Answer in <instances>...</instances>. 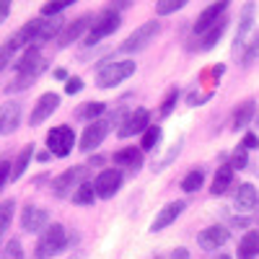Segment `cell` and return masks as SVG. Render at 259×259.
I'll use <instances>...</instances> for the list:
<instances>
[{"instance_id":"obj_1","label":"cell","mask_w":259,"mask_h":259,"mask_svg":"<svg viewBox=\"0 0 259 259\" xmlns=\"http://www.w3.org/2000/svg\"><path fill=\"white\" fill-rule=\"evenodd\" d=\"M68 244V233H65V226L60 223H52L45 233H41V239L36 244V259H50L55 254H60Z\"/></svg>"},{"instance_id":"obj_2","label":"cell","mask_w":259,"mask_h":259,"mask_svg":"<svg viewBox=\"0 0 259 259\" xmlns=\"http://www.w3.org/2000/svg\"><path fill=\"white\" fill-rule=\"evenodd\" d=\"M135 73V62L133 60H117V62H109L99 70V78H96V85L99 89H112V85L122 83L124 78H130Z\"/></svg>"},{"instance_id":"obj_3","label":"cell","mask_w":259,"mask_h":259,"mask_svg":"<svg viewBox=\"0 0 259 259\" xmlns=\"http://www.w3.org/2000/svg\"><path fill=\"white\" fill-rule=\"evenodd\" d=\"M119 29V13L112 11V8H106L101 16L94 18V24L89 29V36H85V45H96V41H101L104 36H109Z\"/></svg>"},{"instance_id":"obj_4","label":"cell","mask_w":259,"mask_h":259,"mask_svg":"<svg viewBox=\"0 0 259 259\" xmlns=\"http://www.w3.org/2000/svg\"><path fill=\"white\" fill-rule=\"evenodd\" d=\"M73 143H75V133H73V127L68 124H60L55 130H50L47 133V148H50V153L57 156V158H65L73 150Z\"/></svg>"},{"instance_id":"obj_5","label":"cell","mask_w":259,"mask_h":259,"mask_svg":"<svg viewBox=\"0 0 259 259\" xmlns=\"http://www.w3.org/2000/svg\"><path fill=\"white\" fill-rule=\"evenodd\" d=\"M161 31V24L158 21H148V24H143V26H138L133 34H130L127 39H124V45H122V50L124 52H140V50H145L150 41L156 39V34Z\"/></svg>"},{"instance_id":"obj_6","label":"cell","mask_w":259,"mask_h":259,"mask_svg":"<svg viewBox=\"0 0 259 259\" xmlns=\"http://www.w3.org/2000/svg\"><path fill=\"white\" fill-rule=\"evenodd\" d=\"M119 187H122V174H119L117 168H106V171H101V174L96 177V182H94L96 197H104V200L114 197V194L119 192Z\"/></svg>"},{"instance_id":"obj_7","label":"cell","mask_w":259,"mask_h":259,"mask_svg":"<svg viewBox=\"0 0 259 259\" xmlns=\"http://www.w3.org/2000/svg\"><path fill=\"white\" fill-rule=\"evenodd\" d=\"M89 174V166H75V168H68L65 174H60L55 182H52V187H55V194L57 197H65L73 187L78 189L80 184H83V177Z\"/></svg>"},{"instance_id":"obj_8","label":"cell","mask_w":259,"mask_h":259,"mask_svg":"<svg viewBox=\"0 0 259 259\" xmlns=\"http://www.w3.org/2000/svg\"><path fill=\"white\" fill-rule=\"evenodd\" d=\"M21 226H24L26 233H41L50 228V212L41 210L36 205H29L24 210V215H21Z\"/></svg>"},{"instance_id":"obj_9","label":"cell","mask_w":259,"mask_h":259,"mask_svg":"<svg viewBox=\"0 0 259 259\" xmlns=\"http://www.w3.org/2000/svg\"><path fill=\"white\" fill-rule=\"evenodd\" d=\"M226 8H228V3L226 0H221V3H212V6H207L200 16H197V21H194V34H202V31H207L210 26H215L218 21L223 18V13H226Z\"/></svg>"},{"instance_id":"obj_10","label":"cell","mask_w":259,"mask_h":259,"mask_svg":"<svg viewBox=\"0 0 259 259\" xmlns=\"http://www.w3.org/2000/svg\"><path fill=\"white\" fill-rule=\"evenodd\" d=\"M109 124H112V122H106V119H96V122H91L89 127H85L83 138H80V148H83V150H94V148H99L101 140L106 138V133H109Z\"/></svg>"},{"instance_id":"obj_11","label":"cell","mask_w":259,"mask_h":259,"mask_svg":"<svg viewBox=\"0 0 259 259\" xmlns=\"http://www.w3.org/2000/svg\"><path fill=\"white\" fill-rule=\"evenodd\" d=\"M91 24H94V16H89V13L80 16V18H75L73 24H70L68 29H65V31L60 34L57 45H60V47H68V45H73V41H78V39H80L85 31L91 29Z\"/></svg>"},{"instance_id":"obj_12","label":"cell","mask_w":259,"mask_h":259,"mask_svg":"<svg viewBox=\"0 0 259 259\" xmlns=\"http://www.w3.org/2000/svg\"><path fill=\"white\" fill-rule=\"evenodd\" d=\"M60 106V96L57 94H45L39 101H36V106H34V112H31V117H29V124L31 127H36V124H41L47 117H52V112Z\"/></svg>"},{"instance_id":"obj_13","label":"cell","mask_w":259,"mask_h":259,"mask_svg":"<svg viewBox=\"0 0 259 259\" xmlns=\"http://www.w3.org/2000/svg\"><path fill=\"white\" fill-rule=\"evenodd\" d=\"M184 202L182 200H177V202H168L166 207H161V212L156 215V221L153 223H150V231H153V233H158V231H163L166 226H171V223H174L177 218H179V215L184 212Z\"/></svg>"},{"instance_id":"obj_14","label":"cell","mask_w":259,"mask_h":259,"mask_svg":"<svg viewBox=\"0 0 259 259\" xmlns=\"http://www.w3.org/2000/svg\"><path fill=\"white\" fill-rule=\"evenodd\" d=\"M148 130V112L145 109H135L133 114H127L122 127L117 130L119 138H130V135H138V133H145Z\"/></svg>"},{"instance_id":"obj_15","label":"cell","mask_w":259,"mask_h":259,"mask_svg":"<svg viewBox=\"0 0 259 259\" xmlns=\"http://www.w3.org/2000/svg\"><path fill=\"white\" fill-rule=\"evenodd\" d=\"M21 122V104L18 101H8L0 106V135H8L18 127Z\"/></svg>"},{"instance_id":"obj_16","label":"cell","mask_w":259,"mask_h":259,"mask_svg":"<svg viewBox=\"0 0 259 259\" xmlns=\"http://www.w3.org/2000/svg\"><path fill=\"white\" fill-rule=\"evenodd\" d=\"M197 241H200L202 249H221V246L228 241V228H223V226H210V228H205V231L197 236Z\"/></svg>"},{"instance_id":"obj_17","label":"cell","mask_w":259,"mask_h":259,"mask_svg":"<svg viewBox=\"0 0 259 259\" xmlns=\"http://www.w3.org/2000/svg\"><path fill=\"white\" fill-rule=\"evenodd\" d=\"M251 29H254V3H246L244 11H241V18H239V31H236L233 50H241L246 45V36H249Z\"/></svg>"},{"instance_id":"obj_18","label":"cell","mask_w":259,"mask_h":259,"mask_svg":"<svg viewBox=\"0 0 259 259\" xmlns=\"http://www.w3.org/2000/svg\"><path fill=\"white\" fill-rule=\"evenodd\" d=\"M41 21H45V18H34V21H29L26 26H21V29L16 31V36H11V41H13V47H16V50H18V47H26L29 41H36L39 29H41Z\"/></svg>"},{"instance_id":"obj_19","label":"cell","mask_w":259,"mask_h":259,"mask_svg":"<svg viewBox=\"0 0 259 259\" xmlns=\"http://www.w3.org/2000/svg\"><path fill=\"white\" fill-rule=\"evenodd\" d=\"M259 200V192L254 184H239V192H236V197H233V205L239 207V210H251Z\"/></svg>"},{"instance_id":"obj_20","label":"cell","mask_w":259,"mask_h":259,"mask_svg":"<svg viewBox=\"0 0 259 259\" xmlns=\"http://www.w3.org/2000/svg\"><path fill=\"white\" fill-rule=\"evenodd\" d=\"M114 163L138 171L143 166V153H140V150H135V148H122V150H117V153H114Z\"/></svg>"},{"instance_id":"obj_21","label":"cell","mask_w":259,"mask_h":259,"mask_svg":"<svg viewBox=\"0 0 259 259\" xmlns=\"http://www.w3.org/2000/svg\"><path fill=\"white\" fill-rule=\"evenodd\" d=\"M259 256V231H249L239 244V259H254Z\"/></svg>"},{"instance_id":"obj_22","label":"cell","mask_w":259,"mask_h":259,"mask_svg":"<svg viewBox=\"0 0 259 259\" xmlns=\"http://www.w3.org/2000/svg\"><path fill=\"white\" fill-rule=\"evenodd\" d=\"M62 24H65V18H60V16L41 21V29H39V36H36V45H41V41H50L55 34H60Z\"/></svg>"},{"instance_id":"obj_23","label":"cell","mask_w":259,"mask_h":259,"mask_svg":"<svg viewBox=\"0 0 259 259\" xmlns=\"http://www.w3.org/2000/svg\"><path fill=\"white\" fill-rule=\"evenodd\" d=\"M226 26H228V18H221V21H218V24H215V26H210V29L205 31L202 41H200V50H212V47H215V41H218V39L223 36Z\"/></svg>"},{"instance_id":"obj_24","label":"cell","mask_w":259,"mask_h":259,"mask_svg":"<svg viewBox=\"0 0 259 259\" xmlns=\"http://www.w3.org/2000/svg\"><path fill=\"white\" fill-rule=\"evenodd\" d=\"M31 158H34V145H26V148L18 153V158H16V163H13V168H11V182H16V179L29 168Z\"/></svg>"},{"instance_id":"obj_25","label":"cell","mask_w":259,"mask_h":259,"mask_svg":"<svg viewBox=\"0 0 259 259\" xmlns=\"http://www.w3.org/2000/svg\"><path fill=\"white\" fill-rule=\"evenodd\" d=\"M231 184H233V168L228 163V166H221L218 174H215V179H212V194H223Z\"/></svg>"},{"instance_id":"obj_26","label":"cell","mask_w":259,"mask_h":259,"mask_svg":"<svg viewBox=\"0 0 259 259\" xmlns=\"http://www.w3.org/2000/svg\"><path fill=\"white\" fill-rule=\"evenodd\" d=\"M254 101L249 99V101H244L239 109H236V114H233V130H241V127H246L249 122H251V117H254Z\"/></svg>"},{"instance_id":"obj_27","label":"cell","mask_w":259,"mask_h":259,"mask_svg":"<svg viewBox=\"0 0 259 259\" xmlns=\"http://www.w3.org/2000/svg\"><path fill=\"white\" fill-rule=\"evenodd\" d=\"M13 207H16V202H13V200H6L3 205H0V244H3L6 233H8V228H11V221H13Z\"/></svg>"},{"instance_id":"obj_28","label":"cell","mask_w":259,"mask_h":259,"mask_svg":"<svg viewBox=\"0 0 259 259\" xmlns=\"http://www.w3.org/2000/svg\"><path fill=\"white\" fill-rule=\"evenodd\" d=\"M94 200H96V192H94V184H89V182H83L73 192V202H78V205H94Z\"/></svg>"},{"instance_id":"obj_29","label":"cell","mask_w":259,"mask_h":259,"mask_svg":"<svg viewBox=\"0 0 259 259\" xmlns=\"http://www.w3.org/2000/svg\"><path fill=\"white\" fill-rule=\"evenodd\" d=\"M202 182H205V171L202 168H194V171H189V174L182 179V189L184 192H197L202 187Z\"/></svg>"},{"instance_id":"obj_30","label":"cell","mask_w":259,"mask_h":259,"mask_svg":"<svg viewBox=\"0 0 259 259\" xmlns=\"http://www.w3.org/2000/svg\"><path fill=\"white\" fill-rule=\"evenodd\" d=\"M158 140H161V127L156 124V127H148L145 133H143L140 145H143V150H153V148L158 145Z\"/></svg>"},{"instance_id":"obj_31","label":"cell","mask_w":259,"mask_h":259,"mask_svg":"<svg viewBox=\"0 0 259 259\" xmlns=\"http://www.w3.org/2000/svg\"><path fill=\"white\" fill-rule=\"evenodd\" d=\"M0 259H24L21 241H18V239H11V244H6V249L0 251Z\"/></svg>"},{"instance_id":"obj_32","label":"cell","mask_w":259,"mask_h":259,"mask_svg":"<svg viewBox=\"0 0 259 259\" xmlns=\"http://www.w3.org/2000/svg\"><path fill=\"white\" fill-rule=\"evenodd\" d=\"M104 109H106V106H104L101 101H91V104H85L83 109H80V117H83V119H91V122H96V117H99Z\"/></svg>"},{"instance_id":"obj_33","label":"cell","mask_w":259,"mask_h":259,"mask_svg":"<svg viewBox=\"0 0 259 259\" xmlns=\"http://www.w3.org/2000/svg\"><path fill=\"white\" fill-rule=\"evenodd\" d=\"M13 55H16V47H13V41L8 39L3 47H0V73H3L8 65H11V60H13Z\"/></svg>"},{"instance_id":"obj_34","label":"cell","mask_w":259,"mask_h":259,"mask_svg":"<svg viewBox=\"0 0 259 259\" xmlns=\"http://www.w3.org/2000/svg\"><path fill=\"white\" fill-rule=\"evenodd\" d=\"M179 8H184V0H161V3L156 6V13L158 16H168V13H174Z\"/></svg>"},{"instance_id":"obj_35","label":"cell","mask_w":259,"mask_h":259,"mask_svg":"<svg viewBox=\"0 0 259 259\" xmlns=\"http://www.w3.org/2000/svg\"><path fill=\"white\" fill-rule=\"evenodd\" d=\"M68 6H70V0H60V3H47V6H41V16H47V18L52 16V18H55L57 13H62Z\"/></svg>"},{"instance_id":"obj_36","label":"cell","mask_w":259,"mask_h":259,"mask_svg":"<svg viewBox=\"0 0 259 259\" xmlns=\"http://www.w3.org/2000/svg\"><path fill=\"white\" fill-rule=\"evenodd\" d=\"M231 168H246V148H244V145L233 153V158H231Z\"/></svg>"},{"instance_id":"obj_37","label":"cell","mask_w":259,"mask_h":259,"mask_svg":"<svg viewBox=\"0 0 259 259\" xmlns=\"http://www.w3.org/2000/svg\"><path fill=\"white\" fill-rule=\"evenodd\" d=\"M177 91H168V96H166V101H163V106H161V114L163 117H168L171 114V109H174V104H177Z\"/></svg>"},{"instance_id":"obj_38","label":"cell","mask_w":259,"mask_h":259,"mask_svg":"<svg viewBox=\"0 0 259 259\" xmlns=\"http://www.w3.org/2000/svg\"><path fill=\"white\" fill-rule=\"evenodd\" d=\"M80 89H83V80H80V78H70L68 83H65V91H68L70 96H73V94H78Z\"/></svg>"},{"instance_id":"obj_39","label":"cell","mask_w":259,"mask_h":259,"mask_svg":"<svg viewBox=\"0 0 259 259\" xmlns=\"http://www.w3.org/2000/svg\"><path fill=\"white\" fill-rule=\"evenodd\" d=\"M8 179H11V163H0V189L6 187Z\"/></svg>"},{"instance_id":"obj_40","label":"cell","mask_w":259,"mask_h":259,"mask_svg":"<svg viewBox=\"0 0 259 259\" xmlns=\"http://www.w3.org/2000/svg\"><path fill=\"white\" fill-rule=\"evenodd\" d=\"M256 52H259V34L254 36V45L249 47V52H246V57H244V60H246V65H249V62L254 60V55H256Z\"/></svg>"},{"instance_id":"obj_41","label":"cell","mask_w":259,"mask_h":259,"mask_svg":"<svg viewBox=\"0 0 259 259\" xmlns=\"http://www.w3.org/2000/svg\"><path fill=\"white\" fill-rule=\"evenodd\" d=\"M256 143H259V138H256L254 133H249V135L244 138V148H246V150H251V148H256Z\"/></svg>"},{"instance_id":"obj_42","label":"cell","mask_w":259,"mask_h":259,"mask_svg":"<svg viewBox=\"0 0 259 259\" xmlns=\"http://www.w3.org/2000/svg\"><path fill=\"white\" fill-rule=\"evenodd\" d=\"M8 13H11V3H0V21H6Z\"/></svg>"},{"instance_id":"obj_43","label":"cell","mask_w":259,"mask_h":259,"mask_svg":"<svg viewBox=\"0 0 259 259\" xmlns=\"http://www.w3.org/2000/svg\"><path fill=\"white\" fill-rule=\"evenodd\" d=\"M174 259H189V254L184 249H179V251H174Z\"/></svg>"},{"instance_id":"obj_44","label":"cell","mask_w":259,"mask_h":259,"mask_svg":"<svg viewBox=\"0 0 259 259\" xmlns=\"http://www.w3.org/2000/svg\"><path fill=\"white\" fill-rule=\"evenodd\" d=\"M212 259H231V256H226V254H218V256H212Z\"/></svg>"},{"instance_id":"obj_45","label":"cell","mask_w":259,"mask_h":259,"mask_svg":"<svg viewBox=\"0 0 259 259\" xmlns=\"http://www.w3.org/2000/svg\"><path fill=\"white\" fill-rule=\"evenodd\" d=\"M256 127H259V117H256Z\"/></svg>"},{"instance_id":"obj_46","label":"cell","mask_w":259,"mask_h":259,"mask_svg":"<svg viewBox=\"0 0 259 259\" xmlns=\"http://www.w3.org/2000/svg\"><path fill=\"white\" fill-rule=\"evenodd\" d=\"M256 202H259V200H256Z\"/></svg>"}]
</instances>
